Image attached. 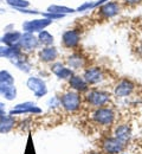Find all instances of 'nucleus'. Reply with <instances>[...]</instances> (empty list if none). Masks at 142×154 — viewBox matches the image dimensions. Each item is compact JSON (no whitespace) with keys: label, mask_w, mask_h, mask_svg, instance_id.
I'll use <instances>...</instances> for the list:
<instances>
[{"label":"nucleus","mask_w":142,"mask_h":154,"mask_svg":"<svg viewBox=\"0 0 142 154\" xmlns=\"http://www.w3.org/2000/svg\"><path fill=\"white\" fill-rule=\"evenodd\" d=\"M92 121L100 126L103 127H110L111 125H114L115 122V113L111 108H107V107H101L98 109H96L92 116H91Z\"/></svg>","instance_id":"f257e3e1"},{"label":"nucleus","mask_w":142,"mask_h":154,"mask_svg":"<svg viewBox=\"0 0 142 154\" xmlns=\"http://www.w3.org/2000/svg\"><path fill=\"white\" fill-rule=\"evenodd\" d=\"M61 106L68 113H76L82 106V97L77 91H68L61 97Z\"/></svg>","instance_id":"f03ea898"},{"label":"nucleus","mask_w":142,"mask_h":154,"mask_svg":"<svg viewBox=\"0 0 142 154\" xmlns=\"http://www.w3.org/2000/svg\"><path fill=\"white\" fill-rule=\"evenodd\" d=\"M125 146H127V142L115 136L105 137L102 141V151L105 154H120L124 151Z\"/></svg>","instance_id":"7ed1b4c3"},{"label":"nucleus","mask_w":142,"mask_h":154,"mask_svg":"<svg viewBox=\"0 0 142 154\" xmlns=\"http://www.w3.org/2000/svg\"><path fill=\"white\" fill-rule=\"evenodd\" d=\"M85 100L91 107L101 108L110 101V95H109V93L101 91V90H91V91L86 93Z\"/></svg>","instance_id":"20e7f679"},{"label":"nucleus","mask_w":142,"mask_h":154,"mask_svg":"<svg viewBox=\"0 0 142 154\" xmlns=\"http://www.w3.org/2000/svg\"><path fill=\"white\" fill-rule=\"evenodd\" d=\"M23 114H33V115H39L41 114V109L33 102H25V103H19L14 106L10 110V115H23Z\"/></svg>","instance_id":"39448f33"},{"label":"nucleus","mask_w":142,"mask_h":154,"mask_svg":"<svg viewBox=\"0 0 142 154\" xmlns=\"http://www.w3.org/2000/svg\"><path fill=\"white\" fill-rule=\"evenodd\" d=\"M26 85L35 94L36 97H43L47 94L46 84L44 83L43 79L38 78V77H29V79L26 82Z\"/></svg>","instance_id":"423d86ee"},{"label":"nucleus","mask_w":142,"mask_h":154,"mask_svg":"<svg viewBox=\"0 0 142 154\" xmlns=\"http://www.w3.org/2000/svg\"><path fill=\"white\" fill-rule=\"evenodd\" d=\"M134 89H135V85H134V83L131 81L122 79L116 84L114 93L117 97H127L134 91Z\"/></svg>","instance_id":"0eeeda50"},{"label":"nucleus","mask_w":142,"mask_h":154,"mask_svg":"<svg viewBox=\"0 0 142 154\" xmlns=\"http://www.w3.org/2000/svg\"><path fill=\"white\" fill-rule=\"evenodd\" d=\"M83 78L85 79V82L88 84H97L102 82L103 79V72L100 68L97 66H92V68H88L85 71H84V75H83Z\"/></svg>","instance_id":"6e6552de"},{"label":"nucleus","mask_w":142,"mask_h":154,"mask_svg":"<svg viewBox=\"0 0 142 154\" xmlns=\"http://www.w3.org/2000/svg\"><path fill=\"white\" fill-rule=\"evenodd\" d=\"M16 119L12 115H6L5 113L0 115V134H6L10 133L14 127H16Z\"/></svg>","instance_id":"1a4fd4ad"},{"label":"nucleus","mask_w":142,"mask_h":154,"mask_svg":"<svg viewBox=\"0 0 142 154\" xmlns=\"http://www.w3.org/2000/svg\"><path fill=\"white\" fill-rule=\"evenodd\" d=\"M69 84L77 93H84V91H86L88 90V85H89L83 77L77 76V75H72L71 76V78L69 79Z\"/></svg>","instance_id":"9d476101"},{"label":"nucleus","mask_w":142,"mask_h":154,"mask_svg":"<svg viewBox=\"0 0 142 154\" xmlns=\"http://www.w3.org/2000/svg\"><path fill=\"white\" fill-rule=\"evenodd\" d=\"M51 70L52 72L58 77V78H62V79H70L71 76H72V70L64 66L61 63H55L52 66H51Z\"/></svg>","instance_id":"9b49d317"},{"label":"nucleus","mask_w":142,"mask_h":154,"mask_svg":"<svg viewBox=\"0 0 142 154\" xmlns=\"http://www.w3.org/2000/svg\"><path fill=\"white\" fill-rule=\"evenodd\" d=\"M114 136L128 143V141L131 137V128H130V126H128V125H120V126H117L115 128V131H114Z\"/></svg>","instance_id":"f8f14e48"},{"label":"nucleus","mask_w":142,"mask_h":154,"mask_svg":"<svg viewBox=\"0 0 142 154\" xmlns=\"http://www.w3.org/2000/svg\"><path fill=\"white\" fill-rule=\"evenodd\" d=\"M20 48L25 51H32L38 46V40L32 35H25L20 38Z\"/></svg>","instance_id":"ddd939ff"},{"label":"nucleus","mask_w":142,"mask_h":154,"mask_svg":"<svg viewBox=\"0 0 142 154\" xmlns=\"http://www.w3.org/2000/svg\"><path fill=\"white\" fill-rule=\"evenodd\" d=\"M57 57H58V51H57L56 48L49 46V48H45V49L41 50V52H39V58H41V60L45 62V63L53 62Z\"/></svg>","instance_id":"4468645a"},{"label":"nucleus","mask_w":142,"mask_h":154,"mask_svg":"<svg viewBox=\"0 0 142 154\" xmlns=\"http://www.w3.org/2000/svg\"><path fill=\"white\" fill-rule=\"evenodd\" d=\"M80 42V36L75 31H69L64 35L63 37V43L66 48H75Z\"/></svg>","instance_id":"2eb2a0df"},{"label":"nucleus","mask_w":142,"mask_h":154,"mask_svg":"<svg viewBox=\"0 0 142 154\" xmlns=\"http://www.w3.org/2000/svg\"><path fill=\"white\" fill-rule=\"evenodd\" d=\"M49 23L47 21H44V20H35V21H31V23H26L24 25L25 30L31 32V31H39L41 29H44Z\"/></svg>","instance_id":"dca6fc26"},{"label":"nucleus","mask_w":142,"mask_h":154,"mask_svg":"<svg viewBox=\"0 0 142 154\" xmlns=\"http://www.w3.org/2000/svg\"><path fill=\"white\" fill-rule=\"evenodd\" d=\"M20 40V35L19 33H14V32H11V33H7L4 39H2V42L5 43V44H7L8 46H13L16 43H18Z\"/></svg>","instance_id":"f3484780"},{"label":"nucleus","mask_w":142,"mask_h":154,"mask_svg":"<svg viewBox=\"0 0 142 154\" xmlns=\"http://www.w3.org/2000/svg\"><path fill=\"white\" fill-rule=\"evenodd\" d=\"M4 97L7 100V101H12V100H14L16 96H17V89H16V87L14 85H10L5 91H4Z\"/></svg>","instance_id":"a211bd4d"},{"label":"nucleus","mask_w":142,"mask_h":154,"mask_svg":"<svg viewBox=\"0 0 142 154\" xmlns=\"http://www.w3.org/2000/svg\"><path fill=\"white\" fill-rule=\"evenodd\" d=\"M39 42L43 43V44H45V45H49V44H51L53 42V37L49 32L43 31L41 35H39Z\"/></svg>","instance_id":"6ab92c4d"},{"label":"nucleus","mask_w":142,"mask_h":154,"mask_svg":"<svg viewBox=\"0 0 142 154\" xmlns=\"http://www.w3.org/2000/svg\"><path fill=\"white\" fill-rule=\"evenodd\" d=\"M69 65L74 69H80L82 66V58H80L78 56H72L69 58Z\"/></svg>","instance_id":"aec40b11"},{"label":"nucleus","mask_w":142,"mask_h":154,"mask_svg":"<svg viewBox=\"0 0 142 154\" xmlns=\"http://www.w3.org/2000/svg\"><path fill=\"white\" fill-rule=\"evenodd\" d=\"M89 154H103L102 152H91V153H89Z\"/></svg>","instance_id":"412c9836"},{"label":"nucleus","mask_w":142,"mask_h":154,"mask_svg":"<svg viewBox=\"0 0 142 154\" xmlns=\"http://www.w3.org/2000/svg\"><path fill=\"white\" fill-rule=\"evenodd\" d=\"M120 154H128V153H123V152H122V153H120Z\"/></svg>","instance_id":"4be33fe9"}]
</instances>
